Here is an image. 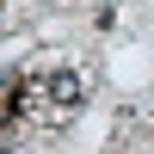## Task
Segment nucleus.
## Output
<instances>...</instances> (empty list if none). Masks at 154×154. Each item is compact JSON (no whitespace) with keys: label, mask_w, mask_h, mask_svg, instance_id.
Returning a JSON list of instances; mask_svg holds the SVG:
<instances>
[{"label":"nucleus","mask_w":154,"mask_h":154,"mask_svg":"<svg viewBox=\"0 0 154 154\" xmlns=\"http://www.w3.org/2000/svg\"><path fill=\"white\" fill-rule=\"evenodd\" d=\"M49 99H56V105H74V99H80V80H74V74H49Z\"/></svg>","instance_id":"obj_1"}]
</instances>
